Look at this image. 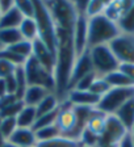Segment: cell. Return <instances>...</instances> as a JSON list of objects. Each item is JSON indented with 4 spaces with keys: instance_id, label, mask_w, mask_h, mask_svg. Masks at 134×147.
<instances>
[{
    "instance_id": "6da1fadb",
    "label": "cell",
    "mask_w": 134,
    "mask_h": 147,
    "mask_svg": "<svg viewBox=\"0 0 134 147\" xmlns=\"http://www.w3.org/2000/svg\"><path fill=\"white\" fill-rule=\"evenodd\" d=\"M121 34L118 25L104 15L88 18V49L100 45H109Z\"/></svg>"
},
{
    "instance_id": "7a4b0ae2",
    "label": "cell",
    "mask_w": 134,
    "mask_h": 147,
    "mask_svg": "<svg viewBox=\"0 0 134 147\" xmlns=\"http://www.w3.org/2000/svg\"><path fill=\"white\" fill-rule=\"evenodd\" d=\"M34 20L38 28V40L45 43L57 57V28L45 1L34 0Z\"/></svg>"
},
{
    "instance_id": "3957f363",
    "label": "cell",
    "mask_w": 134,
    "mask_h": 147,
    "mask_svg": "<svg viewBox=\"0 0 134 147\" xmlns=\"http://www.w3.org/2000/svg\"><path fill=\"white\" fill-rule=\"evenodd\" d=\"M25 76H26L28 86H38L54 93L55 91V79L54 74L46 70L42 64L38 63L34 57L28 58L24 64Z\"/></svg>"
},
{
    "instance_id": "277c9868",
    "label": "cell",
    "mask_w": 134,
    "mask_h": 147,
    "mask_svg": "<svg viewBox=\"0 0 134 147\" xmlns=\"http://www.w3.org/2000/svg\"><path fill=\"white\" fill-rule=\"evenodd\" d=\"M89 58L92 62L93 71L97 76H105L113 71L118 70L120 62L112 53L109 45H100L88 49Z\"/></svg>"
},
{
    "instance_id": "5b68a950",
    "label": "cell",
    "mask_w": 134,
    "mask_h": 147,
    "mask_svg": "<svg viewBox=\"0 0 134 147\" xmlns=\"http://www.w3.org/2000/svg\"><path fill=\"white\" fill-rule=\"evenodd\" d=\"M46 7L49 8L50 15L55 22L57 28L74 30L78 20V13L74 7V1H45Z\"/></svg>"
},
{
    "instance_id": "8992f818",
    "label": "cell",
    "mask_w": 134,
    "mask_h": 147,
    "mask_svg": "<svg viewBox=\"0 0 134 147\" xmlns=\"http://www.w3.org/2000/svg\"><path fill=\"white\" fill-rule=\"evenodd\" d=\"M134 98V87L126 88H110L101 96L96 109L104 114H114L126 101Z\"/></svg>"
},
{
    "instance_id": "52a82bcc",
    "label": "cell",
    "mask_w": 134,
    "mask_h": 147,
    "mask_svg": "<svg viewBox=\"0 0 134 147\" xmlns=\"http://www.w3.org/2000/svg\"><path fill=\"white\" fill-rule=\"evenodd\" d=\"M109 47L120 64L134 63V36L121 33L109 43Z\"/></svg>"
},
{
    "instance_id": "ba28073f",
    "label": "cell",
    "mask_w": 134,
    "mask_h": 147,
    "mask_svg": "<svg viewBox=\"0 0 134 147\" xmlns=\"http://www.w3.org/2000/svg\"><path fill=\"white\" fill-rule=\"evenodd\" d=\"M126 134H129V131L128 129L122 125L121 121L114 114H107L104 131L100 135V144H107V143L118 144L120 141Z\"/></svg>"
},
{
    "instance_id": "9c48e42d",
    "label": "cell",
    "mask_w": 134,
    "mask_h": 147,
    "mask_svg": "<svg viewBox=\"0 0 134 147\" xmlns=\"http://www.w3.org/2000/svg\"><path fill=\"white\" fill-rule=\"evenodd\" d=\"M55 125L58 126L63 137L71 138L72 131L75 129V112H74V105L70 104L67 100L61 101L58 110V117Z\"/></svg>"
},
{
    "instance_id": "30bf717a",
    "label": "cell",
    "mask_w": 134,
    "mask_h": 147,
    "mask_svg": "<svg viewBox=\"0 0 134 147\" xmlns=\"http://www.w3.org/2000/svg\"><path fill=\"white\" fill-rule=\"evenodd\" d=\"M74 47L76 55L84 54L88 50V18L85 16H78L75 28H74Z\"/></svg>"
},
{
    "instance_id": "8fae6325",
    "label": "cell",
    "mask_w": 134,
    "mask_h": 147,
    "mask_svg": "<svg viewBox=\"0 0 134 147\" xmlns=\"http://www.w3.org/2000/svg\"><path fill=\"white\" fill-rule=\"evenodd\" d=\"M92 71H93V67H92V62H91V58H89L88 50H87L84 54L79 55V57L76 58L74 68H72V72H71L70 83H68V91L72 89L76 83L79 82L80 79H83L85 75L91 74Z\"/></svg>"
},
{
    "instance_id": "7c38bea8",
    "label": "cell",
    "mask_w": 134,
    "mask_h": 147,
    "mask_svg": "<svg viewBox=\"0 0 134 147\" xmlns=\"http://www.w3.org/2000/svg\"><path fill=\"white\" fill-rule=\"evenodd\" d=\"M101 97L92 93L91 91H79V89H70L66 93V98L74 107H89L96 108Z\"/></svg>"
},
{
    "instance_id": "4fadbf2b",
    "label": "cell",
    "mask_w": 134,
    "mask_h": 147,
    "mask_svg": "<svg viewBox=\"0 0 134 147\" xmlns=\"http://www.w3.org/2000/svg\"><path fill=\"white\" fill-rule=\"evenodd\" d=\"M32 57H34L38 61V63L42 64L46 70H49L50 72L54 74L55 54H53L49 50V47L38 38L33 41V54H32Z\"/></svg>"
},
{
    "instance_id": "5bb4252c",
    "label": "cell",
    "mask_w": 134,
    "mask_h": 147,
    "mask_svg": "<svg viewBox=\"0 0 134 147\" xmlns=\"http://www.w3.org/2000/svg\"><path fill=\"white\" fill-rule=\"evenodd\" d=\"M8 142L13 143L17 147H36V133H34L33 129L29 127H17L15 133L8 138Z\"/></svg>"
},
{
    "instance_id": "9a60e30c",
    "label": "cell",
    "mask_w": 134,
    "mask_h": 147,
    "mask_svg": "<svg viewBox=\"0 0 134 147\" xmlns=\"http://www.w3.org/2000/svg\"><path fill=\"white\" fill-rule=\"evenodd\" d=\"M49 93H53V92H49L47 89L42 88V87H38V86H28L26 91H25V95L22 97V101H24V104L28 105V107L36 108Z\"/></svg>"
},
{
    "instance_id": "2e32d148",
    "label": "cell",
    "mask_w": 134,
    "mask_h": 147,
    "mask_svg": "<svg viewBox=\"0 0 134 147\" xmlns=\"http://www.w3.org/2000/svg\"><path fill=\"white\" fill-rule=\"evenodd\" d=\"M131 1H107V7L103 15L113 22H118L125 11L130 7Z\"/></svg>"
},
{
    "instance_id": "e0dca14e",
    "label": "cell",
    "mask_w": 134,
    "mask_h": 147,
    "mask_svg": "<svg viewBox=\"0 0 134 147\" xmlns=\"http://www.w3.org/2000/svg\"><path fill=\"white\" fill-rule=\"evenodd\" d=\"M22 20H24V17L18 12V9L16 8L15 3V7L12 9H9L8 12L3 13L1 17H0V30L1 29H18Z\"/></svg>"
},
{
    "instance_id": "ac0fdd59",
    "label": "cell",
    "mask_w": 134,
    "mask_h": 147,
    "mask_svg": "<svg viewBox=\"0 0 134 147\" xmlns=\"http://www.w3.org/2000/svg\"><path fill=\"white\" fill-rule=\"evenodd\" d=\"M114 116L128 129V131H130L131 126L134 125V98L126 101L125 104L114 113Z\"/></svg>"
},
{
    "instance_id": "d6986e66",
    "label": "cell",
    "mask_w": 134,
    "mask_h": 147,
    "mask_svg": "<svg viewBox=\"0 0 134 147\" xmlns=\"http://www.w3.org/2000/svg\"><path fill=\"white\" fill-rule=\"evenodd\" d=\"M107 80V83L110 86V88H126V87H134V83L126 76L125 74H122L120 70H116L113 72L103 76Z\"/></svg>"
},
{
    "instance_id": "ffe728a7",
    "label": "cell",
    "mask_w": 134,
    "mask_h": 147,
    "mask_svg": "<svg viewBox=\"0 0 134 147\" xmlns=\"http://www.w3.org/2000/svg\"><path fill=\"white\" fill-rule=\"evenodd\" d=\"M18 30L21 33L22 40L33 42L38 38V28H37L36 20L33 17L32 18H24L22 22L18 26Z\"/></svg>"
},
{
    "instance_id": "44dd1931",
    "label": "cell",
    "mask_w": 134,
    "mask_h": 147,
    "mask_svg": "<svg viewBox=\"0 0 134 147\" xmlns=\"http://www.w3.org/2000/svg\"><path fill=\"white\" fill-rule=\"evenodd\" d=\"M117 25L121 33L134 36V1H131L130 7L125 11Z\"/></svg>"
},
{
    "instance_id": "7402d4cb",
    "label": "cell",
    "mask_w": 134,
    "mask_h": 147,
    "mask_svg": "<svg viewBox=\"0 0 134 147\" xmlns=\"http://www.w3.org/2000/svg\"><path fill=\"white\" fill-rule=\"evenodd\" d=\"M59 104L61 101L54 93H49L46 96L40 104L36 107V112H37V117H41V116H45L47 113H51L54 110H57L59 108Z\"/></svg>"
},
{
    "instance_id": "603a6c76",
    "label": "cell",
    "mask_w": 134,
    "mask_h": 147,
    "mask_svg": "<svg viewBox=\"0 0 134 147\" xmlns=\"http://www.w3.org/2000/svg\"><path fill=\"white\" fill-rule=\"evenodd\" d=\"M37 119V112L34 107H28L25 105L21 109V112L18 113V116L16 117L18 127H29L32 129Z\"/></svg>"
},
{
    "instance_id": "cb8c5ba5",
    "label": "cell",
    "mask_w": 134,
    "mask_h": 147,
    "mask_svg": "<svg viewBox=\"0 0 134 147\" xmlns=\"http://www.w3.org/2000/svg\"><path fill=\"white\" fill-rule=\"evenodd\" d=\"M105 118H107V114L101 113L100 110H97L96 108L93 109L91 117H89L88 122L85 127L89 129L92 133H95L96 135L100 137L104 131V126H105Z\"/></svg>"
},
{
    "instance_id": "d4e9b609",
    "label": "cell",
    "mask_w": 134,
    "mask_h": 147,
    "mask_svg": "<svg viewBox=\"0 0 134 147\" xmlns=\"http://www.w3.org/2000/svg\"><path fill=\"white\" fill-rule=\"evenodd\" d=\"M22 41L21 33L18 29H1L0 30V46L9 47Z\"/></svg>"
},
{
    "instance_id": "484cf974",
    "label": "cell",
    "mask_w": 134,
    "mask_h": 147,
    "mask_svg": "<svg viewBox=\"0 0 134 147\" xmlns=\"http://www.w3.org/2000/svg\"><path fill=\"white\" fill-rule=\"evenodd\" d=\"M36 147H80V144L75 139L61 135V137H57L54 139H50V141L38 142Z\"/></svg>"
},
{
    "instance_id": "4316f807",
    "label": "cell",
    "mask_w": 134,
    "mask_h": 147,
    "mask_svg": "<svg viewBox=\"0 0 134 147\" xmlns=\"http://www.w3.org/2000/svg\"><path fill=\"white\" fill-rule=\"evenodd\" d=\"M36 138H37V143L38 142H45V141H50V139H54L57 137H61L62 133L58 129L57 125H50L42 127L40 130H36Z\"/></svg>"
},
{
    "instance_id": "83f0119b",
    "label": "cell",
    "mask_w": 134,
    "mask_h": 147,
    "mask_svg": "<svg viewBox=\"0 0 134 147\" xmlns=\"http://www.w3.org/2000/svg\"><path fill=\"white\" fill-rule=\"evenodd\" d=\"M15 78H16V84H17L16 97H17L18 100H22V97H24V95H25V91H26V88H28V82H26V76H25L24 66L16 68Z\"/></svg>"
},
{
    "instance_id": "f1b7e54d",
    "label": "cell",
    "mask_w": 134,
    "mask_h": 147,
    "mask_svg": "<svg viewBox=\"0 0 134 147\" xmlns=\"http://www.w3.org/2000/svg\"><path fill=\"white\" fill-rule=\"evenodd\" d=\"M78 142L80 146L84 147H99L100 146V137L92 133L89 129L84 127V130L80 133Z\"/></svg>"
},
{
    "instance_id": "f546056e",
    "label": "cell",
    "mask_w": 134,
    "mask_h": 147,
    "mask_svg": "<svg viewBox=\"0 0 134 147\" xmlns=\"http://www.w3.org/2000/svg\"><path fill=\"white\" fill-rule=\"evenodd\" d=\"M8 49L12 50L16 54H18L20 57H22V58L28 59V58H30L32 54H33V42L22 40V41H20V42H17L16 45L9 46Z\"/></svg>"
},
{
    "instance_id": "4dcf8cb0",
    "label": "cell",
    "mask_w": 134,
    "mask_h": 147,
    "mask_svg": "<svg viewBox=\"0 0 134 147\" xmlns=\"http://www.w3.org/2000/svg\"><path fill=\"white\" fill-rule=\"evenodd\" d=\"M0 59H4V61L12 63L16 67H21V66L25 64V62H26L25 58L20 57V55L16 54V53H13L12 50H9L8 47H1V49H0Z\"/></svg>"
},
{
    "instance_id": "1f68e13d",
    "label": "cell",
    "mask_w": 134,
    "mask_h": 147,
    "mask_svg": "<svg viewBox=\"0 0 134 147\" xmlns=\"http://www.w3.org/2000/svg\"><path fill=\"white\" fill-rule=\"evenodd\" d=\"M58 110H59V108L57 110H54V112H51V113H47V114H45V116L37 117L36 122H34V125H33L32 129L36 131V130H40V129L46 127V126L55 125V122H57V117H58Z\"/></svg>"
},
{
    "instance_id": "d6a6232c",
    "label": "cell",
    "mask_w": 134,
    "mask_h": 147,
    "mask_svg": "<svg viewBox=\"0 0 134 147\" xmlns=\"http://www.w3.org/2000/svg\"><path fill=\"white\" fill-rule=\"evenodd\" d=\"M107 7V1H99V0H91L87 4V18L95 17V16H100L104 13Z\"/></svg>"
},
{
    "instance_id": "836d02e7",
    "label": "cell",
    "mask_w": 134,
    "mask_h": 147,
    "mask_svg": "<svg viewBox=\"0 0 134 147\" xmlns=\"http://www.w3.org/2000/svg\"><path fill=\"white\" fill-rule=\"evenodd\" d=\"M17 121L13 117H8V118H0V129L3 133L4 138L8 141V138L15 133V130L17 129Z\"/></svg>"
},
{
    "instance_id": "e575fe53",
    "label": "cell",
    "mask_w": 134,
    "mask_h": 147,
    "mask_svg": "<svg viewBox=\"0 0 134 147\" xmlns=\"http://www.w3.org/2000/svg\"><path fill=\"white\" fill-rule=\"evenodd\" d=\"M24 107H25L24 101L17 100L16 102H13V104L9 105V107H7V108H4V109L0 110V118H8V117H13V118H16Z\"/></svg>"
},
{
    "instance_id": "d590c367",
    "label": "cell",
    "mask_w": 134,
    "mask_h": 147,
    "mask_svg": "<svg viewBox=\"0 0 134 147\" xmlns=\"http://www.w3.org/2000/svg\"><path fill=\"white\" fill-rule=\"evenodd\" d=\"M109 89H110V86L107 83V80L104 79L103 76H97L95 79V82L92 83L89 91H91L92 93H95V95H97L99 97H101V96L105 95Z\"/></svg>"
},
{
    "instance_id": "8d00e7d4",
    "label": "cell",
    "mask_w": 134,
    "mask_h": 147,
    "mask_svg": "<svg viewBox=\"0 0 134 147\" xmlns=\"http://www.w3.org/2000/svg\"><path fill=\"white\" fill-rule=\"evenodd\" d=\"M16 8L18 9V12L21 13L24 18L34 17V1H28V0L16 1Z\"/></svg>"
},
{
    "instance_id": "74e56055",
    "label": "cell",
    "mask_w": 134,
    "mask_h": 147,
    "mask_svg": "<svg viewBox=\"0 0 134 147\" xmlns=\"http://www.w3.org/2000/svg\"><path fill=\"white\" fill-rule=\"evenodd\" d=\"M97 78V74L95 72V71H92L91 74H88V75H85L83 79H80L79 82L75 84V87H74L72 89H79V91H89L91 89V86L92 83L95 82V79Z\"/></svg>"
},
{
    "instance_id": "f35d334b",
    "label": "cell",
    "mask_w": 134,
    "mask_h": 147,
    "mask_svg": "<svg viewBox=\"0 0 134 147\" xmlns=\"http://www.w3.org/2000/svg\"><path fill=\"white\" fill-rule=\"evenodd\" d=\"M16 66H13L12 63L4 61V59H0V79H5V78L13 75L16 71Z\"/></svg>"
},
{
    "instance_id": "ab89813d",
    "label": "cell",
    "mask_w": 134,
    "mask_h": 147,
    "mask_svg": "<svg viewBox=\"0 0 134 147\" xmlns=\"http://www.w3.org/2000/svg\"><path fill=\"white\" fill-rule=\"evenodd\" d=\"M118 70L122 74H125L126 76L134 83V63H122L120 64Z\"/></svg>"
},
{
    "instance_id": "60d3db41",
    "label": "cell",
    "mask_w": 134,
    "mask_h": 147,
    "mask_svg": "<svg viewBox=\"0 0 134 147\" xmlns=\"http://www.w3.org/2000/svg\"><path fill=\"white\" fill-rule=\"evenodd\" d=\"M5 82V86H7V92L11 93V95H15L16 96V89H17V84H16V78H15V74L11 75V76L5 78L4 79Z\"/></svg>"
},
{
    "instance_id": "b9f144b4",
    "label": "cell",
    "mask_w": 134,
    "mask_h": 147,
    "mask_svg": "<svg viewBox=\"0 0 134 147\" xmlns=\"http://www.w3.org/2000/svg\"><path fill=\"white\" fill-rule=\"evenodd\" d=\"M18 98L16 97L15 95H11V93H7L5 96H3V97L0 98V110L4 109V108L9 107L11 104H13V102H16Z\"/></svg>"
},
{
    "instance_id": "7bdbcfd3",
    "label": "cell",
    "mask_w": 134,
    "mask_h": 147,
    "mask_svg": "<svg viewBox=\"0 0 134 147\" xmlns=\"http://www.w3.org/2000/svg\"><path fill=\"white\" fill-rule=\"evenodd\" d=\"M15 3L16 1H13V0H0V12H1V15L8 12L9 9H12L15 7Z\"/></svg>"
},
{
    "instance_id": "ee69618b",
    "label": "cell",
    "mask_w": 134,
    "mask_h": 147,
    "mask_svg": "<svg viewBox=\"0 0 134 147\" xmlns=\"http://www.w3.org/2000/svg\"><path fill=\"white\" fill-rule=\"evenodd\" d=\"M118 147H134V138L130 135V133L126 134L125 137L120 141Z\"/></svg>"
},
{
    "instance_id": "f6af8a7d",
    "label": "cell",
    "mask_w": 134,
    "mask_h": 147,
    "mask_svg": "<svg viewBox=\"0 0 134 147\" xmlns=\"http://www.w3.org/2000/svg\"><path fill=\"white\" fill-rule=\"evenodd\" d=\"M8 92H7V86H5V82L4 79H0V98L5 96Z\"/></svg>"
},
{
    "instance_id": "bcb514c9",
    "label": "cell",
    "mask_w": 134,
    "mask_h": 147,
    "mask_svg": "<svg viewBox=\"0 0 134 147\" xmlns=\"http://www.w3.org/2000/svg\"><path fill=\"white\" fill-rule=\"evenodd\" d=\"M5 142H7V139H5V138H4L3 133H1V129H0V147L3 146V144L5 143Z\"/></svg>"
},
{
    "instance_id": "7dc6e473",
    "label": "cell",
    "mask_w": 134,
    "mask_h": 147,
    "mask_svg": "<svg viewBox=\"0 0 134 147\" xmlns=\"http://www.w3.org/2000/svg\"><path fill=\"white\" fill-rule=\"evenodd\" d=\"M99 147H118V144H114V143H107V144H100Z\"/></svg>"
},
{
    "instance_id": "c3c4849f",
    "label": "cell",
    "mask_w": 134,
    "mask_h": 147,
    "mask_svg": "<svg viewBox=\"0 0 134 147\" xmlns=\"http://www.w3.org/2000/svg\"><path fill=\"white\" fill-rule=\"evenodd\" d=\"M1 147H17V146H15V144H13V143H11V142H8V141H7L5 143H4Z\"/></svg>"
},
{
    "instance_id": "681fc988",
    "label": "cell",
    "mask_w": 134,
    "mask_h": 147,
    "mask_svg": "<svg viewBox=\"0 0 134 147\" xmlns=\"http://www.w3.org/2000/svg\"><path fill=\"white\" fill-rule=\"evenodd\" d=\"M129 133H130V135L134 138V125L131 126V129H130V131H129Z\"/></svg>"
},
{
    "instance_id": "f907efd6",
    "label": "cell",
    "mask_w": 134,
    "mask_h": 147,
    "mask_svg": "<svg viewBox=\"0 0 134 147\" xmlns=\"http://www.w3.org/2000/svg\"><path fill=\"white\" fill-rule=\"evenodd\" d=\"M0 17H1V12H0Z\"/></svg>"
},
{
    "instance_id": "816d5d0a",
    "label": "cell",
    "mask_w": 134,
    "mask_h": 147,
    "mask_svg": "<svg viewBox=\"0 0 134 147\" xmlns=\"http://www.w3.org/2000/svg\"><path fill=\"white\" fill-rule=\"evenodd\" d=\"M80 147H84V146H80Z\"/></svg>"
}]
</instances>
